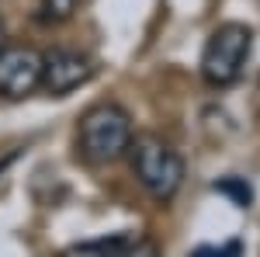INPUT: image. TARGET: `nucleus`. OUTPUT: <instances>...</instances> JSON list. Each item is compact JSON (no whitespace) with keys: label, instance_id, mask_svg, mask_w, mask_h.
Wrapping results in <instances>:
<instances>
[{"label":"nucleus","instance_id":"nucleus-1","mask_svg":"<svg viewBox=\"0 0 260 257\" xmlns=\"http://www.w3.org/2000/svg\"><path fill=\"white\" fill-rule=\"evenodd\" d=\"M132 142V119L121 104H94L80 115L77 125V150L87 163H115L128 153Z\"/></svg>","mask_w":260,"mask_h":257},{"label":"nucleus","instance_id":"nucleus-2","mask_svg":"<svg viewBox=\"0 0 260 257\" xmlns=\"http://www.w3.org/2000/svg\"><path fill=\"white\" fill-rule=\"evenodd\" d=\"M128 163H132L136 181L156 202H170L180 191V184H184V160L160 136H132Z\"/></svg>","mask_w":260,"mask_h":257},{"label":"nucleus","instance_id":"nucleus-3","mask_svg":"<svg viewBox=\"0 0 260 257\" xmlns=\"http://www.w3.org/2000/svg\"><path fill=\"white\" fill-rule=\"evenodd\" d=\"M250 49H253V32L246 24H240V21L219 24L208 35L205 52H201V77H205V83H212V87L236 83L246 60H250Z\"/></svg>","mask_w":260,"mask_h":257},{"label":"nucleus","instance_id":"nucleus-4","mask_svg":"<svg viewBox=\"0 0 260 257\" xmlns=\"http://www.w3.org/2000/svg\"><path fill=\"white\" fill-rule=\"evenodd\" d=\"M42 83V52L28 45H4L0 49V98L21 101Z\"/></svg>","mask_w":260,"mask_h":257},{"label":"nucleus","instance_id":"nucleus-5","mask_svg":"<svg viewBox=\"0 0 260 257\" xmlns=\"http://www.w3.org/2000/svg\"><path fill=\"white\" fill-rule=\"evenodd\" d=\"M90 77H94V63H90V56H83L77 49H56V52L42 56V83L39 87L45 94H52V98H62V94L83 87Z\"/></svg>","mask_w":260,"mask_h":257},{"label":"nucleus","instance_id":"nucleus-6","mask_svg":"<svg viewBox=\"0 0 260 257\" xmlns=\"http://www.w3.org/2000/svg\"><path fill=\"white\" fill-rule=\"evenodd\" d=\"M108 257H160V247L149 240H115L108 247Z\"/></svg>","mask_w":260,"mask_h":257},{"label":"nucleus","instance_id":"nucleus-7","mask_svg":"<svg viewBox=\"0 0 260 257\" xmlns=\"http://www.w3.org/2000/svg\"><path fill=\"white\" fill-rule=\"evenodd\" d=\"M215 191H222V195H229L240 209H246L250 202H253V191H250V184L243 178H222L219 184H215Z\"/></svg>","mask_w":260,"mask_h":257},{"label":"nucleus","instance_id":"nucleus-8","mask_svg":"<svg viewBox=\"0 0 260 257\" xmlns=\"http://www.w3.org/2000/svg\"><path fill=\"white\" fill-rule=\"evenodd\" d=\"M80 0H42V18L45 21H66L73 18Z\"/></svg>","mask_w":260,"mask_h":257},{"label":"nucleus","instance_id":"nucleus-9","mask_svg":"<svg viewBox=\"0 0 260 257\" xmlns=\"http://www.w3.org/2000/svg\"><path fill=\"white\" fill-rule=\"evenodd\" d=\"M243 254V247L233 240V243H222V247H198L194 254H187V257H240Z\"/></svg>","mask_w":260,"mask_h":257},{"label":"nucleus","instance_id":"nucleus-10","mask_svg":"<svg viewBox=\"0 0 260 257\" xmlns=\"http://www.w3.org/2000/svg\"><path fill=\"white\" fill-rule=\"evenodd\" d=\"M7 45V24H4V18H0V49Z\"/></svg>","mask_w":260,"mask_h":257}]
</instances>
